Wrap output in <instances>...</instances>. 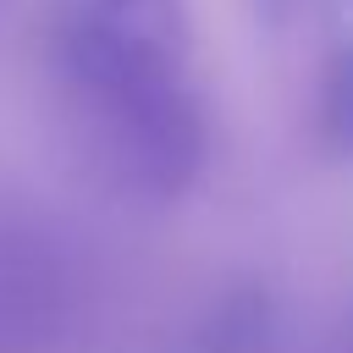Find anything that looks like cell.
<instances>
[{
	"label": "cell",
	"instance_id": "cell-1",
	"mask_svg": "<svg viewBox=\"0 0 353 353\" xmlns=\"http://www.w3.org/2000/svg\"><path fill=\"white\" fill-rule=\"evenodd\" d=\"M50 77L94 176L143 204L182 199L210 160L188 0H61Z\"/></svg>",
	"mask_w": 353,
	"mask_h": 353
},
{
	"label": "cell",
	"instance_id": "cell-2",
	"mask_svg": "<svg viewBox=\"0 0 353 353\" xmlns=\"http://www.w3.org/2000/svg\"><path fill=\"white\" fill-rule=\"evenodd\" d=\"M314 143L325 160H353V33L336 39L314 83Z\"/></svg>",
	"mask_w": 353,
	"mask_h": 353
},
{
	"label": "cell",
	"instance_id": "cell-3",
	"mask_svg": "<svg viewBox=\"0 0 353 353\" xmlns=\"http://www.w3.org/2000/svg\"><path fill=\"white\" fill-rule=\"evenodd\" d=\"M325 0H248V11H254V22L259 28H270V33H287V28H298L309 11H320Z\"/></svg>",
	"mask_w": 353,
	"mask_h": 353
},
{
	"label": "cell",
	"instance_id": "cell-4",
	"mask_svg": "<svg viewBox=\"0 0 353 353\" xmlns=\"http://www.w3.org/2000/svg\"><path fill=\"white\" fill-rule=\"evenodd\" d=\"M347 342H353V320H347Z\"/></svg>",
	"mask_w": 353,
	"mask_h": 353
}]
</instances>
